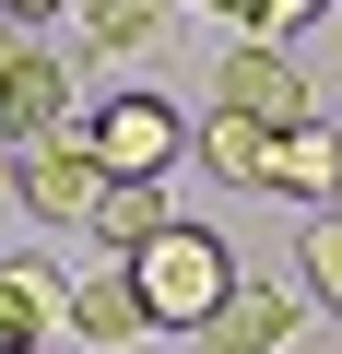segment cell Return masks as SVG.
<instances>
[{
    "instance_id": "obj_1",
    "label": "cell",
    "mask_w": 342,
    "mask_h": 354,
    "mask_svg": "<svg viewBox=\"0 0 342 354\" xmlns=\"http://www.w3.org/2000/svg\"><path fill=\"white\" fill-rule=\"evenodd\" d=\"M130 295H142V319H153V330H201V319L236 295V248H225L213 225H189V213H178L165 236H142V248H130Z\"/></svg>"
},
{
    "instance_id": "obj_2",
    "label": "cell",
    "mask_w": 342,
    "mask_h": 354,
    "mask_svg": "<svg viewBox=\"0 0 342 354\" xmlns=\"http://www.w3.org/2000/svg\"><path fill=\"white\" fill-rule=\"evenodd\" d=\"M178 142H189V118L165 106V95H118V106H95V118H83V153H95L106 189H165Z\"/></svg>"
},
{
    "instance_id": "obj_3",
    "label": "cell",
    "mask_w": 342,
    "mask_h": 354,
    "mask_svg": "<svg viewBox=\"0 0 342 354\" xmlns=\"http://www.w3.org/2000/svg\"><path fill=\"white\" fill-rule=\"evenodd\" d=\"M213 106H225V118H260V130H295V118H319V95H307L295 48H272V36H236V48L213 59Z\"/></svg>"
},
{
    "instance_id": "obj_4",
    "label": "cell",
    "mask_w": 342,
    "mask_h": 354,
    "mask_svg": "<svg viewBox=\"0 0 342 354\" xmlns=\"http://www.w3.org/2000/svg\"><path fill=\"white\" fill-rule=\"evenodd\" d=\"M12 201H24V225H95L106 177H95V153H83V118H71L59 142H24V153H12Z\"/></svg>"
},
{
    "instance_id": "obj_5",
    "label": "cell",
    "mask_w": 342,
    "mask_h": 354,
    "mask_svg": "<svg viewBox=\"0 0 342 354\" xmlns=\"http://www.w3.org/2000/svg\"><path fill=\"white\" fill-rule=\"evenodd\" d=\"M59 130H71V59L59 48H12L0 59V153L59 142Z\"/></svg>"
},
{
    "instance_id": "obj_6",
    "label": "cell",
    "mask_w": 342,
    "mask_h": 354,
    "mask_svg": "<svg viewBox=\"0 0 342 354\" xmlns=\"http://www.w3.org/2000/svg\"><path fill=\"white\" fill-rule=\"evenodd\" d=\"M260 189H283V201H342V130L330 118H295V130H272L260 142Z\"/></svg>"
},
{
    "instance_id": "obj_7",
    "label": "cell",
    "mask_w": 342,
    "mask_h": 354,
    "mask_svg": "<svg viewBox=\"0 0 342 354\" xmlns=\"http://www.w3.org/2000/svg\"><path fill=\"white\" fill-rule=\"evenodd\" d=\"M295 319H307V307H295L283 283H260V272H248V283L201 319V354H283V342H295Z\"/></svg>"
},
{
    "instance_id": "obj_8",
    "label": "cell",
    "mask_w": 342,
    "mask_h": 354,
    "mask_svg": "<svg viewBox=\"0 0 342 354\" xmlns=\"http://www.w3.org/2000/svg\"><path fill=\"white\" fill-rule=\"evenodd\" d=\"M59 330H83L95 354H130L153 319H142V295H130V260H95L83 283H71V307H59Z\"/></svg>"
},
{
    "instance_id": "obj_9",
    "label": "cell",
    "mask_w": 342,
    "mask_h": 354,
    "mask_svg": "<svg viewBox=\"0 0 342 354\" xmlns=\"http://www.w3.org/2000/svg\"><path fill=\"white\" fill-rule=\"evenodd\" d=\"M59 307H71V283L48 260H0V354H48L59 342Z\"/></svg>"
},
{
    "instance_id": "obj_10",
    "label": "cell",
    "mask_w": 342,
    "mask_h": 354,
    "mask_svg": "<svg viewBox=\"0 0 342 354\" xmlns=\"http://www.w3.org/2000/svg\"><path fill=\"white\" fill-rule=\"evenodd\" d=\"M165 225H178V213H165V189H106L83 236H95L106 260H130V248H142V236H165Z\"/></svg>"
},
{
    "instance_id": "obj_11",
    "label": "cell",
    "mask_w": 342,
    "mask_h": 354,
    "mask_svg": "<svg viewBox=\"0 0 342 354\" xmlns=\"http://www.w3.org/2000/svg\"><path fill=\"white\" fill-rule=\"evenodd\" d=\"M165 12H178V0H83V36H95L106 59H130V48L165 36Z\"/></svg>"
},
{
    "instance_id": "obj_12",
    "label": "cell",
    "mask_w": 342,
    "mask_h": 354,
    "mask_svg": "<svg viewBox=\"0 0 342 354\" xmlns=\"http://www.w3.org/2000/svg\"><path fill=\"white\" fill-rule=\"evenodd\" d=\"M260 142H272L260 118H225V106L201 118V165L225 177V189H260Z\"/></svg>"
},
{
    "instance_id": "obj_13",
    "label": "cell",
    "mask_w": 342,
    "mask_h": 354,
    "mask_svg": "<svg viewBox=\"0 0 342 354\" xmlns=\"http://www.w3.org/2000/svg\"><path fill=\"white\" fill-rule=\"evenodd\" d=\"M295 272H307V295H319V307H342V213H307Z\"/></svg>"
},
{
    "instance_id": "obj_14",
    "label": "cell",
    "mask_w": 342,
    "mask_h": 354,
    "mask_svg": "<svg viewBox=\"0 0 342 354\" xmlns=\"http://www.w3.org/2000/svg\"><path fill=\"white\" fill-rule=\"evenodd\" d=\"M319 12H330V0H260V12H248V36H272V48H283V36H307Z\"/></svg>"
},
{
    "instance_id": "obj_15",
    "label": "cell",
    "mask_w": 342,
    "mask_h": 354,
    "mask_svg": "<svg viewBox=\"0 0 342 354\" xmlns=\"http://www.w3.org/2000/svg\"><path fill=\"white\" fill-rule=\"evenodd\" d=\"M12 24H48V12H83V0H0Z\"/></svg>"
},
{
    "instance_id": "obj_16",
    "label": "cell",
    "mask_w": 342,
    "mask_h": 354,
    "mask_svg": "<svg viewBox=\"0 0 342 354\" xmlns=\"http://www.w3.org/2000/svg\"><path fill=\"white\" fill-rule=\"evenodd\" d=\"M201 12H225V24H248V12H260V0H201Z\"/></svg>"
},
{
    "instance_id": "obj_17",
    "label": "cell",
    "mask_w": 342,
    "mask_h": 354,
    "mask_svg": "<svg viewBox=\"0 0 342 354\" xmlns=\"http://www.w3.org/2000/svg\"><path fill=\"white\" fill-rule=\"evenodd\" d=\"M0 213H24V201H12V153H0Z\"/></svg>"
}]
</instances>
